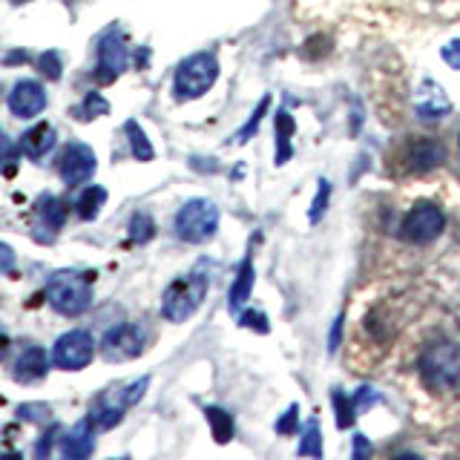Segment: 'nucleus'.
Wrapping results in <instances>:
<instances>
[{"instance_id": "a878e982", "label": "nucleus", "mask_w": 460, "mask_h": 460, "mask_svg": "<svg viewBox=\"0 0 460 460\" xmlns=\"http://www.w3.org/2000/svg\"><path fill=\"white\" fill-rule=\"evenodd\" d=\"M107 112H110V104H107V98L101 95V93H86L84 104L78 107V115H81L84 121L98 119V115H107Z\"/></svg>"}, {"instance_id": "e433bc0d", "label": "nucleus", "mask_w": 460, "mask_h": 460, "mask_svg": "<svg viewBox=\"0 0 460 460\" xmlns=\"http://www.w3.org/2000/svg\"><path fill=\"white\" fill-rule=\"evenodd\" d=\"M18 265V253H14L6 242H0V273H12Z\"/></svg>"}, {"instance_id": "9b49d317", "label": "nucleus", "mask_w": 460, "mask_h": 460, "mask_svg": "<svg viewBox=\"0 0 460 460\" xmlns=\"http://www.w3.org/2000/svg\"><path fill=\"white\" fill-rule=\"evenodd\" d=\"M129 49L121 35V29H110L98 40V78L101 81H115L127 69Z\"/></svg>"}, {"instance_id": "aec40b11", "label": "nucleus", "mask_w": 460, "mask_h": 460, "mask_svg": "<svg viewBox=\"0 0 460 460\" xmlns=\"http://www.w3.org/2000/svg\"><path fill=\"white\" fill-rule=\"evenodd\" d=\"M104 201H107L104 187L90 184V187H84V193L75 199V213L81 216L84 222H93V219H98V213H101V208H104Z\"/></svg>"}, {"instance_id": "2eb2a0df", "label": "nucleus", "mask_w": 460, "mask_h": 460, "mask_svg": "<svg viewBox=\"0 0 460 460\" xmlns=\"http://www.w3.org/2000/svg\"><path fill=\"white\" fill-rule=\"evenodd\" d=\"M414 110H417V119L438 121V119H446V115L452 112V101L440 84L423 81V86L417 90V98H414Z\"/></svg>"}, {"instance_id": "20e7f679", "label": "nucleus", "mask_w": 460, "mask_h": 460, "mask_svg": "<svg viewBox=\"0 0 460 460\" xmlns=\"http://www.w3.org/2000/svg\"><path fill=\"white\" fill-rule=\"evenodd\" d=\"M147 385H150V377H138L133 383H124V385H112L107 388V392H101L95 400H93V406H90V420L98 431H104V429H112V426H119L124 420V411L129 406H136V402L144 397V392H147Z\"/></svg>"}, {"instance_id": "9d476101", "label": "nucleus", "mask_w": 460, "mask_h": 460, "mask_svg": "<svg viewBox=\"0 0 460 460\" xmlns=\"http://www.w3.org/2000/svg\"><path fill=\"white\" fill-rule=\"evenodd\" d=\"M55 167H58V176H61L64 184L78 187V184L93 179V172L98 167V158H95L90 144L72 141V144H66V147L61 150V155H58Z\"/></svg>"}, {"instance_id": "dca6fc26", "label": "nucleus", "mask_w": 460, "mask_h": 460, "mask_svg": "<svg viewBox=\"0 0 460 460\" xmlns=\"http://www.w3.org/2000/svg\"><path fill=\"white\" fill-rule=\"evenodd\" d=\"M95 426L90 417H84L69 431H64L61 438V455L64 457H72V460H84L95 452Z\"/></svg>"}, {"instance_id": "c85d7f7f", "label": "nucleus", "mask_w": 460, "mask_h": 460, "mask_svg": "<svg viewBox=\"0 0 460 460\" xmlns=\"http://www.w3.org/2000/svg\"><path fill=\"white\" fill-rule=\"evenodd\" d=\"M299 455H308V457H320L323 455V449H320V426H316V420L308 423L305 438H302V443H299Z\"/></svg>"}, {"instance_id": "ea45409f", "label": "nucleus", "mask_w": 460, "mask_h": 460, "mask_svg": "<svg viewBox=\"0 0 460 460\" xmlns=\"http://www.w3.org/2000/svg\"><path fill=\"white\" fill-rule=\"evenodd\" d=\"M9 345H12V337H9V331L0 325V363H4V357L9 354Z\"/></svg>"}, {"instance_id": "ddd939ff", "label": "nucleus", "mask_w": 460, "mask_h": 460, "mask_svg": "<svg viewBox=\"0 0 460 460\" xmlns=\"http://www.w3.org/2000/svg\"><path fill=\"white\" fill-rule=\"evenodd\" d=\"M9 110L18 119H35V115H40L47 110V90H43V84L32 78L14 84L9 93Z\"/></svg>"}, {"instance_id": "58836bf2", "label": "nucleus", "mask_w": 460, "mask_h": 460, "mask_svg": "<svg viewBox=\"0 0 460 460\" xmlns=\"http://www.w3.org/2000/svg\"><path fill=\"white\" fill-rule=\"evenodd\" d=\"M340 334H342V316L334 320V328H331V337H328V351L334 354L340 349Z\"/></svg>"}, {"instance_id": "423d86ee", "label": "nucleus", "mask_w": 460, "mask_h": 460, "mask_svg": "<svg viewBox=\"0 0 460 460\" xmlns=\"http://www.w3.org/2000/svg\"><path fill=\"white\" fill-rule=\"evenodd\" d=\"M219 227V208L210 199H190L176 213V234L181 242L201 244L216 236Z\"/></svg>"}, {"instance_id": "2f4dec72", "label": "nucleus", "mask_w": 460, "mask_h": 460, "mask_svg": "<svg viewBox=\"0 0 460 460\" xmlns=\"http://www.w3.org/2000/svg\"><path fill=\"white\" fill-rule=\"evenodd\" d=\"M334 406H337V414H340V417H337V426H340V429H349V423L354 420V411H357V409H354V400L337 392V394H334Z\"/></svg>"}, {"instance_id": "6e6552de", "label": "nucleus", "mask_w": 460, "mask_h": 460, "mask_svg": "<svg viewBox=\"0 0 460 460\" xmlns=\"http://www.w3.org/2000/svg\"><path fill=\"white\" fill-rule=\"evenodd\" d=\"M95 357V337L84 328H72L52 345V363L64 371H81Z\"/></svg>"}, {"instance_id": "f8f14e48", "label": "nucleus", "mask_w": 460, "mask_h": 460, "mask_svg": "<svg viewBox=\"0 0 460 460\" xmlns=\"http://www.w3.org/2000/svg\"><path fill=\"white\" fill-rule=\"evenodd\" d=\"M66 222V205L52 193H40L35 201V239L55 242Z\"/></svg>"}, {"instance_id": "4be33fe9", "label": "nucleus", "mask_w": 460, "mask_h": 460, "mask_svg": "<svg viewBox=\"0 0 460 460\" xmlns=\"http://www.w3.org/2000/svg\"><path fill=\"white\" fill-rule=\"evenodd\" d=\"M277 164H285L291 158V136H294V119L291 112L277 115Z\"/></svg>"}, {"instance_id": "bb28decb", "label": "nucleus", "mask_w": 460, "mask_h": 460, "mask_svg": "<svg viewBox=\"0 0 460 460\" xmlns=\"http://www.w3.org/2000/svg\"><path fill=\"white\" fill-rule=\"evenodd\" d=\"M38 69H40V75L43 78H49V81H58L61 78V55H58L55 49H49V52H43L40 58H38Z\"/></svg>"}, {"instance_id": "7ed1b4c3", "label": "nucleus", "mask_w": 460, "mask_h": 460, "mask_svg": "<svg viewBox=\"0 0 460 460\" xmlns=\"http://www.w3.org/2000/svg\"><path fill=\"white\" fill-rule=\"evenodd\" d=\"M420 377L429 392H452L460 385V345L431 342L420 354Z\"/></svg>"}, {"instance_id": "f257e3e1", "label": "nucleus", "mask_w": 460, "mask_h": 460, "mask_svg": "<svg viewBox=\"0 0 460 460\" xmlns=\"http://www.w3.org/2000/svg\"><path fill=\"white\" fill-rule=\"evenodd\" d=\"M93 285H95V277L86 270H75V268L55 270L47 279L49 308L61 316H81L93 305Z\"/></svg>"}, {"instance_id": "5701e85b", "label": "nucleus", "mask_w": 460, "mask_h": 460, "mask_svg": "<svg viewBox=\"0 0 460 460\" xmlns=\"http://www.w3.org/2000/svg\"><path fill=\"white\" fill-rule=\"evenodd\" d=\"M205 414H208V423H210V429H213V438H216V440H219V443H227L230 438H234V417H230L225 409L210 406Z\"/></svg>"}, {"instance_id": "72a5a7b5", "label": "nucleus", "mask_w": 460, "mask_h": 460, "mask_svg": "<svg viewBox=\"0 0 460 460\" xmlns=\"http://www.w3.org/2000/svg\"><path fill=\"white\" fill-rule=\"evenodd\" d=\"M440 58H443V64L449 69H460V38L446 43V47L440 49Z\"/></svg>"}, {"instance_id": "a19ab883", "label": "nucleus", "mask_w": 460, "mask_h": 460, "mask_svg": "<svg viewBox=\"0 0 460 460\" xmlns=\"http://www.w3.org/2000/svg\"><path fill=\"white\" fill-rule=\"evenodd\" d=\"M12 4H14V6H21V4H29V0H12Z\"/></svg>"}, {"instance_id": "393cba45", "label": "nucleus", "mask_w": 460, "mask_h": 460, "mask_svg": "<svg viewBox=\"0 0 460 460\" xmlns=\"http://www.w3.org/2000/svg\"><path fill=\"white\" fill-rule=\"evenodd\" d=\"M155 236V222L150 213H136L133 219H129V239L136 244H144Z\"/></svg>"}, {"instance_id": "39448f33", "label": "nucleus", "mask_w": 460, "mask_h": 460, "mask_svg": "<svg viewBox=\"0 0 460 460\" xmlns=\"http://www.w3.org/2000/svg\"><path fill=\"white\" fill-rule=\"evenodd\" d=\"M219 78V61L210 52H196L190 58H184L172 78V93L176 101H193L201 98Z\"/></svg>"}, {"instance_id": "1a4fd4ad", "label": "nucleus", "mask_w": 460, "mask_h": 460, "mask_svg": "<svg viewBox=\"0 0 460 460\" xmlns=\"http://www.w3.org/2000/svg\"><path fill=\"white\" fill-rule=\"evenodd\" d=\"M446 230V216L431 201H417L400 225V234L411 244H431Z\"/></svg>"}, {"instance_id": "0eeeda50", "label": "nucleus", "mask_w": 460, "mask_h": 460, "mask_svg": "<svg viewBox=\"0 0 460 460\" xmlns=\"http://www.w3.org/2000/svg\"><path fill=\"white\" fill-rule=\"evenodd\" d=\"M147 349V328L138 323H121L110 328L104 340H101V357L107 363H127V359H136Z\"/></svg>"}, {"instance_id": "6ab92c4d", "label": "nucleus", "mask_w": 460, "mask_h": 460, "mask_svg": "<svg viewBox=\"0 0 460 460\" xmlns=\"http://www.w3.org/2000/svg\"><path fill=\"white\" fill-rule=\"evenodd\" d=\"M253 262H251V256L244 259L242 262V268H239V273H236V282H234V288H230V314H236V311H242V305L244 302L251 299V291H253Z\"/></svg>"}, {"instance_id": "f03ea898", "label": "nucleus", "mask_w": 460, "mask_h": 460, "mask_svg": "<svg viewBox=\"0 0 460 460\" xmlns=\"http://www.w3.org/2000/svg\"><path fill=\"white\" fill-rule=\"evenodd\" d=\"M205 268L208 265L201 262L190 273H184V277L172 279L167 285V291L162 296V316L167 323H187L201 308V302H205L208 288H210Z\"/></svg>"}, {"instance_id": "7c9ffc66", "label": "nucleus", "mask_w": 460, "mask_h": 460, "mask_svg": "<svg viewBox=\"0 0 460 460\" xmlns=\"http://www.w3.org/2000/svg\"><path fill=\"white\" fill-rule=\"evenodd\" d=\"M328 199H331V184L325 179H320V190H316V199H314V205H311V213H308V219L311 225H316L323 219V213H325V205H328Z\"/></svg>"}, {"instance_id": "c756f323", "label": "nucleus", "mask_w": 460, "mask_h": 460, "mask_svg": "<svg viewBox=\"0 0 460 460\" xmlns=\"http://www.w3.org/2000/svg\"><path fill=\"white\" fill-rule=\"evenodd\" d=\"M49 414H52V409L43 406V402H26V406L18 409V417L26 423H47Z\"/></svg>"}, {"instance_id": "412c9836", "label": "nucleus", "mask_w": 460, "mask_h": 460, "mask_svg": "<svg viewBox=\"0 0 460 460\" xmlns=\"http://www.w3.org/2000/svg\"><path fill=\"white\" fill-rule=\"evenodd\" d=\"M124 133H127V138H129V150H133V155L138 158V162H153L155 150H153V144H150L147 133L141 129V124H138V121H127V124H124Z\"/></svg>"}, {"instance_id": "f3484780", "label": "nucleus", "mask_w": 460, "mask_h": 460, "mask_svg": "<svg viewBox=\"0 0 460 460\" xmlns=\"http://www.w3.org/2000/svg\"><path fill=\"white\" fill-rule=\"evenodd\" d=\"M47 371H49L47 351H43L40 345H26L23 354L18 357V363H14L12 377L21 385H32V383H40L43 377H47Z\"/></svg>"}, {"instance_id": "473e14b6", "label": "nucleus", "mask_w": 460, "mask_h": 460, "mask_svg": "<svg viewBox=\"0 0 460 460\" xmlns=\"http://www.w3.org/2000/svg\"><path fill=\"white\" fill-rule=\"evenodd\" d=\"M239 323H242L244 328L259 331V334H268V331H270L268 316H265V314H259V311H244V314L239 316Z\"/></svg>"}, {"instance_id": "b1692460", "label": "nucleus", "mask_w": 460, "mask_h": 460, "mask_svg": "<svg viewBox=\"0 0 460 460\" xmlns=\"http://www.w3.org/2000/svg\"><path fill=\"white\" fill-rule=\"evenodd\" d=\"M21 144H14L6 129L0 127V172H12L14 167H18V158H21Z\"/></svg>"}, {"instance_id": "c9c22d12", "label": "nucleus", "mask_w": 460, "mask_h": 460, "mask_svg": "<svg viewBox=\"0 0 460 460\" xmlns=\"http://www.w3.org/2000/svg\"><path fill=\"white\" fill-rule=\"evenodd\" d=\"M55 435H61V426H49V431L43 435L40 440H38V446H35V455L38 457H49V452H52V440H55Z\"/></svg>"}, {"instance_id": "a211bd4d", "label": "nucleus", "mask_w": 460, "mask_h": 460, "mask_svg": "<svg viewBox=\"0 0 460 460\" xmlns=\"http://www.w3.org/2000/svg\"><path fill=\"white\" fill-rule=\"evenodd\" d=\"M55 144H58L55 127L47 124V121H40V124H35L32 129H26V133L21 136V153L26 158H32V162H40V158H47L55 150Z\"/></svg>"}, {"instance_id": "f704fd0d", "label": "nucleus", "mask_w": 460, "mask_h": 460, "mask_svg": "<svg viewBox=\"0 0 460 460\" xmlns=\"http://www.w3.org/2000/svg\"><path fill=\"white\" fill-rule=\"evenodd\" d=\"M296 411L299 409L291 406V409L285 411V417H279V420H277V431H279V435H294V431H296V420H299Z\"/></svg>"}, {"instance_id": "4468645a", "label": "nucleus", "mask_w": 460, "mask_h": 460, "mask_svg": "<svg viewBox=\"0 0 460 460\" xmlns=\"http://www.w3.org/2000/svg\"><path fill=\"white\" fill-rule=\"evenodd\" d=\"M446 162V150L443 144H438L435 138H420L411 141L409 150L402 153V167L409 172H429Z\"/></svg>"}, {"instance_id": "cd10ccee", "label": "nucleus", "mask_w": 460, "mask_h": 460, "mask_svg": "<svg viewBox=\"0 0 460 460\" xmlns=\"http://www.w3.org/2000/svg\"><path fill=\"white\" fill-rule=\"evenodd\" d=\"M268 107H270V98L265 95V98H262V104H259V107L253 110V115H251V121H248V124H244V127L239 129V133L234 136V138H236L239 144H244V141H251V136L256 133V127H259V124H262V115L268 112Z\"/></svg>"}, {"instance_id": "4c0bfd02", "label": "nucleus", "mask_w": 460, "mask_h": 460, "mask_svg": "<svg viewBox=\"0 0 460 460\" xmlns=\"http://www.w3.org/2000/svg\"><path fill=\"white\" fill-rule=\"evenodd\" d=\"M374 402H380V394H374L371 388H359V392L354 394V409L363 411L368 406H374Z\"/></svg>"}]
</instances>
